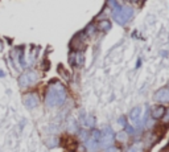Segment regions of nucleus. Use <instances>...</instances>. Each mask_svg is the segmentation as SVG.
I'll return each instance as SVG.
<instances>
[{
    "label": "nucleus",
    "mask_w": 169,
    "mask_h": 152,
    "mask_svg": "<svg viewBox=\"0 0 169 152\" xmlns=\"http://www.w3.org/2000/svg\"><path fill=\"white\" fill-rule=\"evenodd\" d=\"M11 60L15 65V69H27V56L24 47H16L11 50Z\"/></svg>",
    "instance_id": "5"
},
{
    "label": "nucleus",
    "mask_w": 169,
    "mask_h": 152,
    "mask_svg": "<svg viewBox=\"0 0 169 152\" xmlns=\"http://www.w3.org/2000/svg\"><path fill=\"white\" fill-rule=\"evenodd\" d=\"M95 24H97L98 32L103 33V35L109 33V32L112 29V22H111V20H109V19H100L98 22H95Z\"/></svg>",
    "instance_id": "12"
},
{
    "label": "nucleus",
    "mask_w": 169,
    "mask_h": 152,
    "mask_svg": "<svg viewBox=\"0 0 169 152\" xmlns=\"http://www.w3.org/2000/svg\"><path fill=\"white\" fill-rule=\"evenodd\" d=\"M90 136L99 142V139H100V128L95 127V128H93V130H90Z\"/></svg>",
    "instance_id": "21"
},
{
    "label": "nucleus",
    "mask_w": 169,
    "mask_h": 152,
    "mask_svg": "<svg viewBox=\"0 0 169 152\" xmlns=\"http://www.w3.org/2000/svg\"><path fill=\"white\" fill-rule=\"evenodd\" d=\"M83 33H84V36H86L87 38H90V37H94L95 35L98 33V29H97V24L93 21V22H89V24L84 27V29L82 31Z\"/></svg>",
    "instance_id": "15"
},
{
    "label": "nucleus",
    "mask_w": 169,
    "mask_h": 152,
    "mask_svg": "<svg viewBox=\"0 0 169 152\" xmlns=\"http://www.w3.org/2000/svg\"><path fill=\"white\" fill-rule=\"evenodd\" d=\"M152 99L157 105H164V106L169 105V89L167 86L157 89L153 93V95H152Z\"/></svg>",
    "instance_id": "8"
},
{
    "label": "nucleus",
    "mask_w": 169,
    "mask_h": 152,
    "mask_svg": "<svg viewBox=\"0 0 169 152\" xmlns=\"http://www.w3.org/2000/svg\"><path fill=\"white\" fill-rule=\"evenodd\" d=\"M77 135H78L80 142L84 143V142H86V139L89 138V135H90V130H87V128H80V130L77 131Z\"/></svg>",
    "instance_id": "19"
},
{
    "label": "nucleus",
    "mask_w": 169,
    "mask_h": 152,
    "mask_svg": "<svg viewBox=\"0 0 169 152\" xmlns=\"http://www.w3.org/2000/svg\"><path fill=\"white\" fill-rule=\"evenodd\" d=\"M82 144L84 145L86 152H99V150H100L99 142H98V140H95V139H93L90 135H89V138L86 139V142L82 143Z\"/></svg>",
    "instance_id": "11"
},
{
    "label": "nucleus",
    "mask_w": 169,
    "mask_h": 152,
    "mask_svg": "<svg viewBox=\"0 0 169 152\" xmlns=\"http://www.w3.org/2000/svg\"><path fill=\"white\" fill-rule=\"evenodd\" d=\"M69 98L67 89L61 81L52 80L44 91V103L49 109L62 107Z\"/></svg>",
    "instance_id": "1"
},
{
    "label": "nucleus",
    "mask_w": 169,
    "mask_h": 152,
    "mask_svg": "<svg viewBox=\"0 0 169 152\" xmlns=\"http://www.w3.org/2000/svg\"><path fill=\"white\" fill-rule=\"evenodd\" d=\"M41 81V74L35 69H25L17 78L19 87L21 90H29L38 85V82Z\"/></svg>",
    "instance_id": "3"
},
{
    "label": "nucleus",
    "mask_w": 169,
    "mask_h": 152,
    "mask_svg": "<svg viewBox=\"0 0 169 152\" xmlns=\"http://www.w3.org/2000/svg\"><path fill=\"white\" fill-rule=\"evenodd\" d=\"M145 2H147V0H140V3H145Z\"/></svg>",
    "instance_id": "29"
},
{
    "label": "nucleus",
    "mask_w": 169,
    "mask_h": 152,
    "mask_svg": "<svg viewBox=\"0 0 169 152\" xmlns=\"http://www.w3.org/2000/svg\"><path fill=\"white\" fill-rule=\"evenodd\" d=\"M167 87H168V89H169V82H168V83H167Z\"/></svg>",
    "instance_id": "30"
},
{
    "label": "nucleus",
    "mask_w": 169,
    "mask_h": 152,
    "mask_svg": "<svg viewBox=\"0 0 169 152\" xmlns=\"http://www.w3.org/2000/svg\"><path fill=\"white\" fill-rule=\"evenodd\" d=\"M5 77V71L4 70H0V78H4Z\"/></svg>",
    "instance_id": "27"
},
{
    "label": "nucleus",
    "mask_w": 169,
    "mask_h": 152,
    "mask_svg": "<svg viewBox=\"0 0 169 152\" xmlns=\"http://www.w3.org/2000/svg\"><path fill=\"white\" fill-rule=\"evenodd\" d=\"M156 122H157V120L152 119L151 116H148L147 119H145V122H144V125H143V128H144V130L152 131V130H153V128H155V126H156Z\"/></svg>",
    "instance_id": "20"
},
{
    "label": "nucleus",
    "mask_w": 169,
    "mask_h": 152,
    "mask_svg": "<svg viewBox=\"0 0 169 152\" xmlns=\"http://www.w3.org/2000/svg\"><path fill=\"white\" fill-rule=\"evenodd\" d=\"M142 114H143V109L140 107V106H136V107H133L129 110L128 115H127V119L128 122L131 123L133 127H136L139 130V126H140V119H142ZM140 131V130H139Z\"/></svg>",
    "instance_id": "9"
},
{
    "label": "nucleus",
    "mask_w": 169,
    "mask_h": 152,
    "mask_svg": "<svg viewBox=\"0 0 169 152\" xmlns=\"http://www.w3.org/2000/svg\"><path fill=\"white\" fill-rule=\"evenodd\" d=\"M128 119H127V116H124V115H122V116H119L118 118V125H119L120 127H122V130L127 125H128Z\"/></svg>",
    "instance_id": "22"
},
{
    "label": "nucleus",
    "mask_w": 169,
    "mask_h": 152,
    "mask_svg": "<svg viewBox=\"0 0 169 152\" xmlns=\"http://www.w3.org/2000/svg\"><path fill=\"white\" fill-rule=\"evenodd\" d=\"M82 126L84 128H87V130H93V128L97 127V118H95L93 114H89L87 112V115H86V118H84Z\"/></svg>",
    "instance_id": "14"
},
{
    "label": "nucleus",
    "mask_w": 169,
    "mask_h": 152,
    "mask_svg": "<svg viewBox=\"0 0 169 152\" xmlns=\"http://www.w3.org/2000/svg\"><path fill=\"white\" fill-rule=\"evenodd\" d=\"M74 56H75V52H74V50H70L69 57H67V61H69V65L71 67H74Z\"/></svg>",
    "instance_id": "24"
},
{
    "label": "nucleus",
    "mask_w": 169,
    "mask_h": 152,
    "mask_svg": "<svg viewBox=\"0 0 169 152\" xmlns=\"http://www.w3.org/2000/svg\"><path fill=\"white\" fill-rule=\"evenodd\" d=\"M115 144V131L111 126L106 125L100 128V139H99V145L100 148L104 150L110 145Z\"/></svg>",
    "instance_id": "4"
},
{
    "label": "nucleus",
    "mask_w": 169,
    "mask_h": 152,
    "mask_svg": "<svg viewBox=\"0 0 169 152\" xmlns=\"http://www.w3.org/2000/svg\"><path fill=\"white\" fill-rule=\"evenodd\" d=\"M84 62H86L84 50H78V52H75V56H74V67L82 69V67L84 66Z\"/></svg>",
    "instance_id": "13"
},
{
    "label": "nucleus",
    "mask_w": 169,
    "mask_h": 152,
    "mask_svg": "<svg viewBox=\"0 0 169 152\" xmlns=\"http://www.w3.org/2000/svg\"><path fill=\"white\" fill-rule=\"evenodd\" d=\"M129 140V135L124 131V130H120L115 132V142L116 143H120V144H124Z\"/></svg>",
    "instance_id": "17"
},
{
    "label": "nucleus",
    "mask_w": 169,
    "mask_h": 152,
    "mask_svg": "<svg viewBox=\"0 0 169 152\" xmlns=\"http://www.w3.org/2000/svg\"><path fill=\"white\" fill-rule=\"evenodd\" d=\"M142 64H143V60H142V58H138V61H136V66H135V69H139V67H142Z\"/></svg>",
    "instance_id": "26"
},
{
    "label": "nucleus",
    "mask_w": 169,
    "mask_h": 152,
    "mask_svg": "<svg viewBox=\"0 0 169 152\" xmlns=\"http://www.w3.org/2000/svg\"><path fill=\"white\" fill-rule=\"evenodd\" d=\"M122 150L119 148V147H118V145H110V147H107V148H104L103 150V152H120Z\"/></svg>",
    "instance_id": "25"
},
{
    "label": "nucleus",
    "mask_w": 169,
    "mask_h": 152,
    "mask_svg": "<svg viewBox=\"0 0 169 152\" xmlns=\"http://www.w3.org/2000/svg\"><path fill=\"white\" fill-rule=\"evenodd\" d=\"M161 122H162V125L169 126V107H167L165 114L162 115V118H161Z\"/></svg>",
    "instance_id": "23"
},
{
    "label": "nucleus",
    "mask_w": 169,
    "mask_h": 152,
    "mask_svg": "<svg viewBox=\"0 0 169 152\" xmlns=\"http://www.w3.org/2000/svg\"><path fill=\"white\" fill-rule=\"evenodd\" d=\"M165 110H167V107L164 105H157L156 103L155 106H152V107L149 109V116L155 120H161L162 115L165 114Z\"/></svg>",
    "instance_id": "10"
},
{
    "label": "nucleus",
    "mask_w": 169,
    "mask_h": 152,
    "mask_svg": "<svg viewBox=\"0 0 169 152\" xmlns=\"http://www.w3.org/2000/svg\"><path fill=\"white\" fill-rule=\"evenodd\" d=\"M86 40H87V37L84 36V33L82 31L75 33V35L71 37L70 42H69L70 50H74V52H78V50H84V48H86Z\"/></svg>",
    "instance_id": "7"
},
{
    "label": "nucleus",
    "mask_w": 169,
    "mask_h": 152,
    "mask_svg": "<svg viewBox=\"0 0 169 152\" xmlns=\"http://www.w3.org/2000/svg\"><path fill=\"white\" fill-rule=\"evenodd\" d=\"M161 54H162V57H167V54H168V52H162Z\"/></svg>",
    "instance_id": "28"
},
{
    "label": "nucleus",
    "mask_w": 169,
    "mask_h": 152,
    "mask_svg": "<svg viewBox=\"0 0 169 152\" xmlns=\"http://www.w3.org/2000/svg\"><path fill=\"white\" fill-rule=\"evenodd\" d=\"M22 103H24V106L28 110H35L40 105V95L35 90L27 91L22 95Z\"/></svg>",
    "instance_id": "6"
},
{
    "label": "nucleus",
    "mask_w": 169,
    "mask_h": 152,
    "mask_svg": "<svg viewBox=\"0 0 169 152\" xmlns=\"http://www.w3.org/2000/svg\"><path fill=\"white\" fill-rule=\"evenodd\" d=\"M135 8L129 4L118 3L112 9H110V15L112 21L119 27H126L129 21L135 17Z\"/></svg>",
    "instance_id": "2"
},
{
    "label": "nucleus",
    "mask_w": 169,
    "mask_h": 152,
    "mask_svg": "<svg viewBox=\"0 0 169 152\" xmlns=\"http://www.w3.org/2000/svg\"><path fill=\"white\" fill-rule=\"evenodd\" d=\"M143 147H144V144H143L142 140H136V142H133L131 145H129L126 152H142Z\"/></svg>",
    "instance_id": "18"
},
{
    "label": "nucleus",
    "mask_w": 169,
    "mask_h": 152,
    "mask_svg": "<svg viewBox=\"0 0 169 152\" xmlns=\"http://www.w3.org/2000/svg\"><path fill=\"white\" fill-rule=\"evenodd\" d=\"M60 138L58 136H56V135H50L49 138H46V140H45V145H46L48 148H56V147H58L60 145Z\"/></svg>",
    "instance_id": "16"
}]
</instances>
